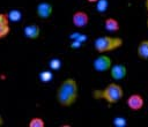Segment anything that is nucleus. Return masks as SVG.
<instances>
[{"label": "nucleus", "instance_id": "13", "mask_svg": "<svg viewBox=\"0 0 148 127\" xmlns=\"http://www.w3.org/2000/svg\"><path fill=\"white\" fill-rule=\"evenodd\" d=\"M7 16H8L9 22L17 23V22H20L22 20V12L18 10V9H10L7 13Z\"/></svg>", "mask_w": 148, "mask_h": 127}, {"label": "nucleus", "instance_id": "11", "mask_svg": "<svg viewBox=\"0 0 148 127\" xmlns=\"http://www.w3.org/2000/svg\"><path fill=\"white\" fill-rule=\"evenodd\" d=\"M104 29L108 32H111V33L118 32L119 29H120V23L114 17H106L104 20Z\"/></svg>", "mask_w": 148, "mask_h": 127}, {"label": "nucleus", "instance_id": "22", "mask_svg": "<svg viewBox=\"0 0 148 127\" xmlns=\"http://www.w3.org/2000/svg\"><path fill=\"white\" fill-rule=\"evenodd\" d=\"M87 1H88V2H90V3H96L98 0H87Z\"/></svg>", "mask_w": 148, "mask_h": 127}, {"label": "nucleus", "instance_id": "23", "mask_svg": "<svg viewBox=\"0 0 148 127\" xmlns=\"http://www.w3.org/2000/svg\"><path fill=\"white\" fill-rule=\"evenodd\" d=\"M3 125V119H2V117L0 115V126H2Z\"/></svg>", "mask_w": 148, "mask_h": 127}, {"label": "nucleus", "instance_id": "14", "mask_svg": "<svg viewBox=\"0 0 148 127\" xmlns=\"http://www.w3.org/2000/svg\"><path fill=\"white\" fill-rule=\"evenodd\" d=\"M38 79L42 83H49L53 80V73L52 70L49 68V69H45V70H42L39 74H38Z\"/></svg>", "mask_w": 148, "mask_h": 127}, {"label": "nucleus", "instance_id": "18", "mask_svg": "<svg viewBox=\"0 0 148 127\" xmlns=\"http://www.w3.org/2000/svg\"><path fill=\"white\" fill-rule=\"evenodd\" d=\"M69 38L72 39V40H79V42H81L82 44L84 43V42H87V39H88V36L86 35V33H82V32H73L71 36H69Z\"/></svg>", "mask_w": 148, "mask_h": 127}, {"label": "nucleus", "instance_id": "1", "mask_svg": "<svg viewBox=\"0 0 148 127\" xmlns=\"http://www.w3.org/2000/svg\"><path fill=\"white\" fill-rule=\"evenodd\" d=\"M56 97L60 106L62 107L72 106L77 100L79 97V84L76 80L72 77L64 80L57 89Z\"/></svg>", "mask_w": 148, "mask_h": 127}, {"label": "nucleus", "instance_id": "16", "mask_svg": "<svg viewBox=\"0 0 148 127\" xmlns=\"http://www.w3.org/2000/svg\"><path fill=\"white\" fill-rule=\"evenodd\" d=\"M29 127H45V121L40 117H34L29 120Z\"/></svg>", "mask_w": 148, "mask_h": 127}, {"label": "nucleus", "instance_id": "2", "mask_svg": "<svg viewBox=\"0 0 148 127\" xmlns=\"http://www.w3.org/2000/svg\"><path fill=\"white\" fill-rule=\"evenodd\" d=\"M124 97V89L116 82L109 83L104 89H96L92 91V98L105 100L109 104H116Z\"/></svg>", "mask_w": 148, "mask_h": 127}, {"label": "nucleus", "instance_id": "7", "mask_svg": "<svg viewBox=\"0 0 148 127\" xmlns=\"http://www.w3.org/2000/svg\"><path fill=\"white\" fill-rule=\"evenodd\" d=\"M53 14V6L50 2L42 1L36 6V15L42 20H47Z\"/></svg>", "mask_w": 148, "mask_h": 127}, {"label": "nucleus", "instance_id": "17", "mask_svg": "<svg viewBox=\"0 0 148 127\" xmlns=\"http://www.w3.org/2000/svg\"><path fill=\"white\" fill-rule=\"evenodd\" d=\"M112 125L114 127H126L127 126V120H126L125 117L118 115V117H114L112 119Z\"/></svg>", "mask_w": 148, "mask_h": 127}, {"label": "nucleus", "instance_id": "5", "mask_svg": "<svg viewBox=\"0 0 148 127\" xmlns=\"http://www.w3.org/2000/svg\"><path fill=\"white\" fill-rule=\"evenodd\" d=\"M89 23V15L84 12V10H76L73 13L72 15V24L77 28V29H82L86 28Z\"/></svg>", "mask_w": 148, "mask_h": 127}, {"label": "nucleus", "instance_id": "19", "mask_svg": "<svg viewBox=\"0 0 148 127\" xmlns=\"http://www.w3.org/2000/svg\"><path fill=\"white\" fill-rule=\"evenodd\" d=\"M95 5H96L97 12L102 14V13H105V12H106V9H108V7H109V1H108V0H98Z\"/></svg>", "mask_w": 148, "mask_h": 127}, {"label": "nucleus", "instance_id": "8", "mask_svg": "<svg viewBox=\"0 0 148 127\" xmlns=\"http://www.w3.org/2000/svg\"><path fill=\"white\" fill-rule=\"evenodd\" d=\"M110 75L114 81H121L127 75V68L124 64H112L110 68Z\"/></svg>", "mask_w": 148, "mask_h": 127}, {"label": "nucleus", "instance_id": "15", "mask_svg": "<svg viewBox=\"0 0 148 127\" xmlns=\"http://www.w3.org/2000/svg\"><path fill=\"white\" fill-rule=\"evenodd\" d=\"M62 66V62L59 58H51L49 60V68L53 72V70H59Z\"/></svg>", "mask_w": 148, "mask_h": 127}, {"label": "nucleus", "instance_id": "6", "mask_svg": "<svg viewBox=\"0 0 148 127\" xmlns=\"http://www.w3.org/2000/svg\"><path fill=\"white\" fill-rule=\"evenodd\" d=\"M126 105L131 111H140L145 106V98L140 94H132L127 97Z\"/></svg>", "mask_w": 148, "mask_h": 127}, {"label": "nucleus", "instance_id": "10", "mask_svg": "<svg viewBox=\"0 0 148 127\" xmlns=\"http://www.w3.org/2000/svg\"><path fill=\"white\" fill-rule=\"evenodd\" d=\"M23 35L28 39H37L40 36V28L37 24H28L23 28Z\"/></svg>", "mask_w": 148, "mask_h": 127}, {"label": "nucleus", "instance_id": "9", "mask_svg": "<svg viewBox=\"0 0 148 127\" xmlns=\"http://www.w3.org/2000/svg\"><path fill=\"white\" fill-rule=\"evenodd\" d=\"M10 32V22L7 13H0V39L6 38Z\"/></svg>", "mask_w": 148, "mask_h": 127}, {"label": "nucleus", "instance_id": "12", "mask_svg": "<svg viewBox=\"0 0 148 127\" xmlns=\"http://www.w3.org/2000/svg\"><path fill=\"white\" fill-rule=\"evenodd\" d=\"M136 54L142 60H148V39H143L138 44Z\"/></svg>", "mask_w": 148, "mask_h": 127}, {"label": "nucleus", "instance_id": "4", "mask_svg": "<svg viewBox=\"0 0 148 127\" xmlns=\"http://www.w3.org/2000/svg\"><path fill=\"white\" fill-rule=\"evenodd\" d=\"M112 66V60L110 57L106 55V53H99L98 57H96L92 61V67L98 73H104L110 70Z\"/></svg>", "mask_w": 148, "mask_h": 127}, {"label": "nucleus", "instance_id": "3", "mask_svg": "<svg viewBox=\"0 0 148 127\" xmlns=\"http://www.w3.org/2000/svg\"><path fill=\"white\" fill-rule=\"evenodd\" d=\"M124 44L123 38L117 36H99L94 40V48L97 53H109L120 48Z\"/></svg>", "mask_w": 148, "mask_h": 127}, {"label": "nucleus", "instance_id": "20", "mask_svg": "<svg viewBox=\"0 0 148 127\" xmlns=\"http://www.w3.org/2000/svg\"><path fill=\"white\" fill-rule=\"evenodd\" d=\"M81 46H82V43L79 42V40H72V43H71V47L72 48H75V50L80 48Z\"/></svg>", "mask_w": 148, "mask_h": 127}, {"label": "nucleus", "instance_id": "21", "mask_svg": "<svg viewBox=\"0 0 148 127\" xmlns=\"http://www.w3.org/2000/svg\"><path fill=\"white\" fill-rule=\"evenodd\" d=\"M145 8H146V12H147V20H146V25L148 28V0H146L145 2Z\"/></svg>", "mask_w": 148, "mask_h": 127}]
</instances>
